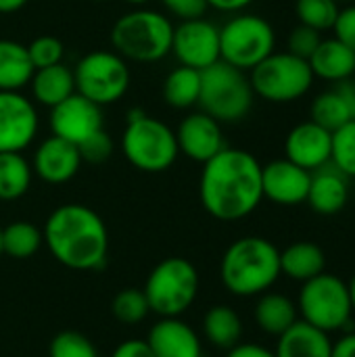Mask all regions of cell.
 <instances>
[{
  "mask_svg": "<svg viewBox=\"0 0 355 357\" xmlns=\"http://www.w3.org/2000/svg\"><path fill=\"white\" fill-rule=\"evenodd\" d=\"M199 199L203 209L220 222L249 218L264 201L262 163L245 149L224 146L203 163Z\"/></svg>",
  "mask_w": 355,
  "mask_h": 357,
  "instance_id": "cell-1",
  "label": "cell"
},
{
  "mask_svg": "<svg viewBox=\"0 0 355 357\" xmlns=\"http://www.w3.org/2000/svg\"><path fill=\"white\" fill-rule=\"evenodd\" d=\"M42 234L50 255L69 270L90 272L103 268L107 261V226L103 218L86 205L67 203L52 209Z\"/></svg>",
  "mask_w": 355,
  "mask_h": 357,
  "instance_id": "cell-2",
  "label": "cell"
},
{
  "mask_svg": "<svg viewBox=\"0 0 355 357\" xmlns=\"http://www.w3.org/2000/svg\"><path fill=\"white\" fill-rule=\"evenodd\" d=\"M280 276V251L262 236H243L234 241L220 264L222 284L234 297L264 295Z\"/></svg>",
  "mask_w": 355,
  "mask_h": 357,
  "instance_id": "cell-3",
  "label": "cell"
},
{
  "mask_svg": "<svg viewBox=\"0 0 355 357\" xmlns=\"http://www.w3.org/2000/svg\"><path fill=\"white\" fill-rule=\"evenodd\" d=\"M172 17L157 8L138 6L113 23L111 46L126 61L157 63L172 52Z\"/></svg>",
  "mask_w": 355,
  "mask_h": 357,
  "instance_id": "cell-4",
  "label": "cell"
},
{
  "mask_svg": "<svg viewBox=\"0 0 355 357\" xmlns=\"http://www.w3.org/2000/svg\"><path fill=\"white\" fill-rule=\"evenodd\" d=\"M121 151L126 161L144 174L167 172L180 155L176 130L138 109L128 115L121 134Z\"/></svg>",
  "mask_w": 355,
  "mask_h": 357,
  "instance_id": "cell-5",
  "label": "cell"
},
{
  "mask_svg": "<svg viewBox=\"0 0 355 357\" xmlns=\"http://www.w3.org/2000/svg\"><path fill=\"white\" fill-rule=\"evenodd\" d=\"M255 102V92L247 71H241L224 61L213 63L201 71L199 105L203 113L220 123L243 121Z\"/></svg>",
  "mask_w": 355,
  "mask_h": 357,
  "instance_id": "cell-6",
  "label": "cell"
},
{
  "mask_svg": "<svg viewBox=\"0 0 355 357\" xmlns=\"http://www.w3.org/2000/svg\"><path fill=\"white\" fill-rule=\"evenodd\" d=\"M276 50L272 23L255 13H236L220 27V61L251 71Z\"/></svg>",
  "mask_w": 355,
  "mask_h": 357,
  "instance_id": "cell-7",
  "label": "cell"
},
{
  "mask_svg": "<svg viewBox=\"0 0 355 357\" xmlns=\"http://www.w3.org/2000/svg\"><path fill=\"white\" fill-rule=\"evenodd\" d=\"M249 79L255 96L272 105H289L303 98L316 82L310 63L289 50H274L249 71Z\"/></svg>",
  "mask_w": 355,
  "mask_h": 357,
  "instance_id": "cell-8",
  "label": "cell"
},
{
  "mask_svg": "<svg viewBox=\"0 0 355 357\" xmlns=\"http://www.w3.org/2000/svg\"><path fill=\"white\" fill-rule=\"evenodd\" d=\"M142 291L153 314L180 318L197 299L199 272L184 257H167L151 270Z\"/></svg>",
  "mask_w": 355,
  "mask_h": 357,
  "instance_id": "cell-9",
  "label": "cell"
},
{
  "mask_svg": "<svg viewBox=\"0 0 355 357\" xmlns=\"http://www.w3.org/2000/svg\"><path fill=\"white\" fill-rule=\"evenodd\" d=\"M73 77L75 92L98 107L121 100L132 82L128 61L115 50H92L84 54L73 67Z\"/></svg>",
  "mask_w": 355,
  "mask_h": 357,
  "instance_id": "cell-10",
  "label": "cell"
},
{
  "mask_svg": "<svg viewBox=\"0 0 355 357\" xmlns=\"http://www.w3.org/2000/svg\"><path fill=\"white\" fill-rule=\"evenodd\" d=\"M297 312L301 314L303 322L328 335L341 331L354 314L347 282L328 272H322L316 278L303 282Z\"/></svg>",
  "mask_w": 355,
  "mask_h": 357,
  "instance_id": "cell-11",
  "label": "cell"
},
{
  "mask_svg": "<svg viewBox=\"0 0 355 357\" xmlns=\"http://www.w3.org/2000/svg\"><path fill=\"white\" fill-rule=\"evenodd\" d=\"M40 113L23 92L0 90V153H23L36 142Z\"/></svg>",
  "mask_w": 355,
  "mask_h": 357,
  "instance_id": "cell-12",
  "label": "cell"
},
{
  "mask_svg": "<svg viewBox=\"0 0 355 357\" xmlns=\"http://www.w3.org/2000/svg\"><path fill=\"white\" fill-rule=\"evenodd\" d=\"M172 54L184 67L207 69L220 61V27L201 17L174 25Z\"/></svg>",
  "mask_w": 355,
  "mask_h": 357,
  "instance_id": "cell-13",
  "label": "cell"
},
{
  "mask_svg": "<svg viewBox=\"0 0 355 357\" xmlns=\"http://www.w3.org/2000/svg\"><path fill=\"white\" fill-rule=\"evenodd\" d=\"M48 126L52 136H59L75 146L88 140L92 134L105 130V115L103 107L88 100L86 96L73 92L63 102L48 109Z\"/></svg>",
  "mask_w": 355,
  "mask_h": 357,
  "instance_id": "cell-14",
  "label": "cell"
},
{
  "mask_svg": "<svg viewBox=\"0 0 355 357\" xmlns=\"http://www.w3.org/2000/svg\"><path fill=\"white\" fill-rule=\"evenodd\" d=\"M176 140L178 151L186 155L195 163H205L211 157H216L224 146V132L222 123L216 121L211 115L199 111L188 113L176 128Z\"/></svg>",
  "mask_w": 355,
  "mask_h": 357,
  "instance_id": "cell-15",
  "label": "cell"
},
{
  "mask_svg": "<svg viewBox=\"0 0 355 357\" xmlns=\"http://www.w3.org/2000/svg\"><path fill=\"white\" fill-rule=\"evenodd\" d=\"M312 182V172L295 165L289 159H274L266 165H262V190L264 199L282 205L293 207L308 201Z\"/></svg>",
  "mask_w": 355,
  "mask_h": 357,
  "instance_id": "cell-16",
  "label": "cell"
},
{
  "mask_svg": "<svg viewBox=\"0 0 355 357\" xmlns=\"http://www.w3.org/2000/svg\"><path fill=\"white\" fill-rule=\"evenodd\" d=\"M333 157V132L316 121L297 123L285 140V159L295 165L316 172L331 163Z\"/></svg>",
  "mask_w": 355,
  "mask_h": 357,
  "instance_id": "cell-17",
  "label": "cell"
},
{
  "mask_svg": "<svg viewBox=\"0 0 355 357\" xmlns=\"http://www.w3.org/2000/svg\"><path fill=\"white\" fill-rule=\"evenodd\" d=\"M29 163H31L33 174L42 182L59 186V184L73 180L84 161L75 144L50 134L36 146Z\"/></svg>",
  "mask_w": 355,
  "mask_h": 357,
  "instance_id": "cell-18",
  "label": "cell"
},
{
  "mask_svg": "<svg viewBox=\"0 0 355 357\" xmlns=\"http://www.w3.org/2000/svg\"><path fill=\"white\" fill-rule=\"evenodd\" d=\"M155 357H203L197 331L180 318H161L146 337Z\"/></svg>",
  "mask_w": 355,
  "mask_h": 357,
  "instance_id": "cell-19",
  "label": "cell"
},
{
  "mask_svg": "<svg viewBox=\"0 0 355 357\" xmlns=\"http://www.w3.org/2000/svg\"><path fill=\"white\" fill-rule=\"evenodd\" d=\"M312 121L335 132L355 119V79L337 82L312 100Z\"/></svg>",
  "mask_w": 355,
  "mask_h": 357,
  "instance_id": "cell-20",
  "label": "cell"
},
{
  "mask_svg": "<svg viewBox=\"0 0 355 357\" xmlns=\"http://www.w3.org/2000/svg\"><path fill=\"white\" fill-rule=\"evenodd\" d=\"M349 201V178L335 165H324L312 172L308 201L310 207L320 215H335L345 209Z\"/></svg>",
  "mask_w": 355,
  "mask_h": 357,
  "instance_id": "cell-21",
  "label": "cell"
},
{
  "mask_svg": "<svg viewBox=\"0 0 355 357\" xmlns=\"http://www.w3.org/2000/svg\"><path fill=\"white\" fill-rule=\"evenodd\" d=\"M308 63L312 67L314 77L324 79L328 84L352 79L355 73V52L335 36L328 40H320Z\"/></svg>",
  "mask_w": 355,
  "mask_h": 357,
  "instance_id": "cell-22",
  "label": "cell"
},
{
  "mask_svg": "<svg viewBox=\"0 0 355 357\" xmlns=\"http://www.w3.org/2000/svg\"><path fill=\"white\" fill-rule=\"evenodd\" d=\"M31 100L40 107L52 109L54 105L63 102L75 92V77L73 69L65 63H56L50 67H40L33 71L29 79Z\"/></svg>",
  "mask_w": 355,
  "mask_h": 357,
  "instance_id": "cell-23",
  "label": "cell"
},
{
  "mask_svg": "<svg viewBox=\"0 0 355 357\" xmlns=\"http://www.w3.org/2000/svg\"><path fill=\"white\" fill-rule=\"evenodd\" d=\"M333 341L328 333L297 320L287 333L278 337L274 356L276 357H331Z\"/></svg>",
  "mask_w": 355,
  "mask_h": 357,
  "instance_id": "cell-24",
  "label": "cell"
},
{
  "mask_svg": "<svg viewBox=\"0 0 355 357\" xmlns=\"http://www.w3.org/2000/svg\"><path fill=\"white\" fill-rule=\"evenodd\" d=\"M326 268V255L316 243H293L280 251V274L295 282H308L322 274Z\"/></svg>",
  "mask_w": 355,
  "mask_h": 357,
  "instance_id": "cell-25",
  "label": "cell"
},
{
  "mask_svg": "<svg viewBox=\"0 0 355 357\" xmlns=\"http://www.w3.org/2000/svg\"><path fill=\"white\" fill-rule=\"evenodd\" d=\"M33 71L36 67L29 59L27 46L17 40L0 38V90L21 92L29 86Z\"/></svg>",
  "mask_w": 355,
  "mask_h": 357,
  "instance_id": "cell-26",
  "label": "cell"
},
{
  "mask_svg": "<svg viewBox=\"0 0 355 357\" xmlns=\"http://www.w3.org/2000/svg\"><path fill=\"white\" fill-rule=\"evenodd\" d=\"M297 305L280 293H264L255 303V322L257 326L272 337L287 333L299 318Z\"/></svg>",
  "mask_w": 355,
  "mask_h": 357,
  "instance_id": "cell-27",
  "label": "cell"
},
{
  "mask_svg": "<svg viewBox=\"0 0 355 357\" xmlns=\"http://www.w3.org/2000/svg\"><path fill=\"white\" fill-rule=\"evenodd\" d=\"M161 94L165 105L178 111H186L199 105L201 94V71L192 67L178 65L172 69L161 86Z\"/></svg>",
  "mask_w": 355,
  "mask_h": 357,
  "instance_id": "cell-28",
  "label": "cell"
},
{
  "mask_svg": "<svg viewBox=\"0 0 355 357\" xmlns=\"http://www.w3.org/2000/svg\"><path fill=\"white\" fill-rule=\"evenodd\" d=\"M203 335L218 349H232L241 343L243 322L230 305H213L203 318Z\"/></svg>",
  "mask_w": 355,
  "mask_h": 357,
  "instance_id": "cell-29",
  "label": "cell"
},
{
  "mask_svg": "<svg viewBox=\"0 0 355 357\" xmlns=\"http://www.w3.org/2000/svg\"><path fill=\"white\" fill-rule=\"evenodd\" d=\"M31 180L33 169L23 153H0V201L21 199L29 190Z\"/></svg>",
  "mask_w": 355,
  "mask_h": 357,
  "instance_id": "cell-30",
  "label": "cell"
},
{
  "mask_svg": "<svg viewBox=\"0 0 355 357\" xmlns=\"http://www.w3.org/2000/svg\"><path fill=\"white\" fill-rule=\"evenodd\" d=\"M42 247H44V234L31 222L19 220L2 228V253L13 259H29Z\"/></svg>",
  "mask_w": 355,
  "mask_h": 357,
  "instance_id": "cell-31",
  "label": "cell"
},
{
  "mask_svg": "<svg viewBox=\"0 0 355 357\" xmlns=\"http://www.w3.org/2000/svg\"><path fill=\"white\" fill-rule=\"evenodd\" d=\"M339 8L341 6L335 0H297L295 2V13H297L299 23L320 33L333 29Z\"/></svg>",
  "mask_w": 355,
  "mask_h": 357,
  "instance_id": "cell-32",
  "label": "cell"
},
{
  "mask_svg": "<svg viewBox=\"0 0 355 357\" xmlns=\"http://www.w3.org/2000/svg\"><path fill=\"white\" fill-rule=\"evenodd\" d=\"M111 314L123 324H140L149 314V301L142 289H123L111 301Z\"/></svg>",
  "mask_w": 355,
  "mask_h": 357,
  "instance_id": "cell-33",
  "label": "cell"
},
{
  "mask_svg": "<svg viewBox=\"0 0 355 357\" xmlns=\"http://www.w3.org/2000/svg\"><path fill=\"white\" fill-rule=\"evenodd\" d=\"M331 165H335L349 180L355 178V119L333 132Z\"/></svg>",
  "mask_w": 355,
  "mask_h": 357,
  "instance_id": "cell-34",
  "label": "cell"
},
{
  "mask_svg": "<svg viewBox=\"0 0 355 357\" xmlns=\"http://www.w3.org/2000/svg\"><path fill=\"white\" fill-rule=\"evenodd\" d=\"M48 357H98V351L86 335L63 331L50 341Z\"/></svg>",
  "mask_w": 355,
  "mask_h": 357,
  "instance_id": "cell-35",
  "label": "cell"
},
{
  "mask_svg": "<svg viewBox=\"0 0 355 357\" xmlns=\"http://www.w3.org/2000/svg\"><path fill=\"white\" fill-rule=\"evenodd\" d=\"M27 52H29L33 67L40 69V67L63 63L65 48H63V42L54 36H38L27 44Z\"/></svg>",
  "mask_w": 355,
  "mask_h": 357,
  "instance_id": "cell-36",
  "label": "cell"
},
{
  "mask_svg": "<svg viewBox=\"0 0 355 357\" xmlns=\"http://www.w3.org/2000/svg\"><path fill=\"white\" fill-rule=\"evenodd\" d=\"M320 40H322L320 31H316V29H312V27L299 23L297 27L291 29V33H289V38H287V50H289L291 54L301 56V59L308 61V59L314 54V50L318 48Z\"/></svg>",
  "mask_w": 355,
  "mask_h": 357,
  "instance_id": "cell-37",
  "label": "cell"
},
{
  "mask_svg": "<svg viewBox=\"0 0 355 357\" xmlns=\"http://www.w3.org/2000/svg\"><path fill=\"white\" fill-rule=\"evenodd\" d=\"M77 149H80L82 161L98 165V163H105L113 155V140L105 130H100V132L92 134L88 140H84Z\"/></svg>",
  "mask_w": 355,
  "mask_h": 357,
  "instance_id": "cell-38",
  "label": "cell"
},
{
  "mask_svg": "<svg viewBox=\"0 0 355 357\" xmlns=\"http://www.w3.org/2000/svg\"><path fill=\"white\" fill-rule=\"evenodd\" d=\"M161 6L165 8L167 17H174L178 21H190V19H201L207 13V2L205 0H159Z\"/></svg>",
  "mask_w": 355,
  "mask_h": 357,
  "instance_id": "cell-39",
  "label": "cell"
},
{
  "mask_svg": "<svg viewBox=\"0 0 355 357\" xmlns=\"http://www.w3.org/2000/svg\"><path fill=\"white\" fill-rule=\"evenodd\" d=\"M333 33L337 40H341L355 52V2L339 8V15L333 25Z\"/></svg>",
  "mask_w": 355,
  "mask_h": 357,
  "instance_id": "cell-40",
  "label": "cell"
},
{
  "mask_svg": "<svg viewBox=\"0 0 355 357\" xmlns=\"http://www.w3.org/2000/svg\"><path fill=\"white\" fill-rule=\"evenodd\" d=\"M111 357H155L151 347L146 345V341H140V339H130V341H123L119 343Z\"/></svg>",
  "mask_w": 355,
  "mask_h": 357,
  "instance_id": "cell-41",
  "label": "cell"
},
{
  "mask_svg": "<svg viewBox=\"0 0 355 357\" xmlns=\"http://www.w3.org/2000/svg\"><path fill=\"white\" fill-rule=\"evenodd\" d=\"M226 357H276L274 351H270L264 345L257 343H239L232 349H228Z\"/></svg>",
  "mask_w": 355,
  "mask_h": 357,
  "instance_id": "cell-42",
  "label": "cell"
},
{
  "mask_svg": "<svg viewBox=\"0 0 355 357\" xmlns=\"http://www.w3.org/2000/svg\"><path fill=\"white\" fill-rule=\"evenodd\" d=\"M209 8L218 10V13H226V15H236L247 10L255 0H205Z\"/></svg>",
  "mask_w": 355,
  "mask_h": 357,
  "instance_id": "cell-43",
  "label": "cell"
},
{
  "mask_svg": "<svg viewBox=\"0 0 355 357\" xmlns=\"http://www.w3.org/2000/svg\"><path fill=\"white\" fill-rule=\"evenodd\" d=\"M331 357H355V333L345 335L337 343H333Z\"/></svg>",
  "mask_w": 355,
  "mask_h": 357,
  "instance_id": "cell-44",
  "label": "cell"
},
{
  "mask_svg": "<svg viewBox=\"0 0 355 357\" xmlns=\"http://www.w3.org/2000/svg\"><path fill=\"white\" fill-rule=\"evenodd\" d=\"M27 4V0H0V13L2 15H10L21 10Z\"/></svg>",
  "mask_w": 355,
  "mask_h": 357,
  "instance_id": "cell-45",
  "label": "cell"
},
{
  "mask_svg": "<svg viewBox=\"0 0 355 357\" xmlns=\"http://www.w3.org/2000/svg\"><path fill=\"white\" fill-rule=\"evenodd\" d=\"M126 4H130V6H134V8H138V6H149L153 0H123Z\"/></svg>",
  "mask_w": 355,
  "mask_h": 357,
  "instance_id": "cell-46",
  "label": "cell"
},
{
  "mask_svg": "<svg viewBox=\"0 0 355 357\" xmlns=\"http://www.w3.org/2000/svg\"><path fill=\"white\" fill-rule=\"evenodd\" d=\"M347 287H349V299H352V307H354V312H355V276L352 278V282H349Z\"/></svg>",
  "mask_w": 355,
  "mask_h": 357,
  "instance_id": "cell-47",
  "label": "cell"
},
{
  "mask_svg": "<svg viewBox=\"0 0 355 357\" xmlns=\"http://www.w3.org/2000/svg\"><path fill=\"white\" fill-rule=\"evenodd\" d=\"M337 4H352V2H355V0H335Z\"/></svg>",
  "mask_w": 355,
  "mask_h": 357,
  "instance_id": "cell-48",
  "label": "cell"
},
{
  "mask_svg": "<svg viewBox=\"0 0 355 357\" xmlns=\"http://www.w3.org/2000/svg\"><path fill=\"white\" fill-rule=\"evenodd\" d=\"M0 257H2V226H0Z\"/></svg>",
  "mask_w": 355,
  "mask_h": 357,
  "instance_id": "cell-49",
  "label": "cell"
},
{
  "mask_svg": "<svg viewBox=\"0 0 355 357\" xmlns=\"http://www.w3.org/2000/svg\"><path fill=\"white\" fill-rule=\"evenodd\" d=\"M92 2H107V0H92Z\"/></svg>",
  "mask_w": 355,
  "mask_h": 357,
  "instance_id": "cell-50",
  "label": "cell"
}]
</instances>
